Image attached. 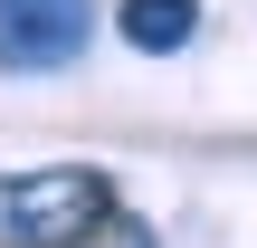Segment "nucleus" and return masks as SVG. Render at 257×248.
<instances>
[{"label": "nucleus", "instance_id": "obj_1", "mask_svg": "<svg viewBox=\"0 0 257 248\" xmlns=\"http://www.w3.org/2000/svg\"><path fill=\"white\" fill-rule=\"evenodd\" d=\"M105 220H114V172L95 162L0 172V248H86Z\"/></svg>", "mask_w": 257, "mask_h": 248}, {"label": "nucleus", "instance_id": "obj_2", "mask_svg": "<svg viewBox=\"0 0 257 248\" xmlns=\"http://www.w3.org/2000/svg\"><path fill=\"white\" fill-rule=\"evenodd\" d=\"M86 38H95V0H0V67L10 76L76 67Z\"/></svg>", "mask_w": 257, "mask_h": 248}, {"label": "nucleus", "instance_id": "obj_3", "mask_svg": "<svg viewBox=\"0 0 257 248\" xmlns=\"http://www.w3.org/2000/svg\"><path fill=\"white\" fill-rule=\"evenodd\" d=\"M114 29H124V48H143V57H172V48L200 38V0H114Z\"/></svg>", "mask_w": 257, "mask_h": 248}, {"label": "nucleus", "instance_id": "obj_4", "mask_svg": "<svg viewBox=\"0 0 257 248\" xmlns=\"http://www.w3.org/2000/svg\"><path fill=\"white\" fill-rule=\"evenodd\" d=\"M86 248H153V229H143V220H124V210H114V220H105V229H95V239Z\"/></svg>", "mask_w": 257, "mask_h": 248}]
</instances>
